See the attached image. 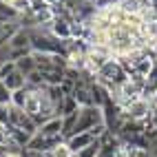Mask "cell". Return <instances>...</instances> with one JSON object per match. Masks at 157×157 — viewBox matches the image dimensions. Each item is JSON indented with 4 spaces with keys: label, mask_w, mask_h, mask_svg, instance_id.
Wrapping results in <instances>:
<instances>
[{
    "label": "cell",
    "mask_w": 157,
    "mask_h": 157,
    "mask_svg": "<svg viewBox=\"0 0 157 157\" xmlns=\"http://www.w3.org/2000/svg\"><path fill=\"white\" fill-rule=\"evenodd\" d=\"M104 124V111L102 106H82L78 115V124H75V133H89L95 126ZM73 133V135H75ZM71 135V137H73Z\"/></svg>",
    "instance_id": "obj_1"
},
{
    "label": "cell",
    "mask_w": 157,
    "mask_h": 157,
    "mask_svg": "<svg viewBox=\"0 0 157 157\" xmlns=\"http://www.w3.org/2000/svg\"><path fill=\"white\" fill-rule=\"evenodd\" d=\"M9 124L20 131H25L29 135H36L38 126H36V122L29 117V115L25 113V109H20V106H9Z\"/></svg>",
    "instance_id": "obj_2"
},
{
    "label": "cell",
    "mask_w": 157,
    "mask_h": 157,
    "mask_svg": "<svg viewBox=\"0 0 157 157\" xmlns=\"http://www.w3.org/2000/svg\"><path fill=\"white\" fill-rule=\"evenodd\" d=\"M36 135H40V137H62V117H51L42 122Z\"/></svg>",
    "instance_id": "obj_3"
},
{
    "label": "cell",
    "mask_w": 157,
    "mask_h": 157,
    "mask_svg": "<svg viewBox=\"0 0 157 157\" xmlns=\"http://www.w3.org/2000/svg\"><path fill=\"white\" fill-rule=\"evenodd\" d=\"M67 142V146L73 151V155L75 153H80V151H84V148H89V146L95 142V137H93L91 133H75L73 137H69V140H64Z\"/></svg>",
    "instance_id": "obj_4"
},
{
    "label": "cell",
    "mask_w": 157,
    "mask_h": 157,
    "mask_svg": "<svg viewBox=\"0 0 157 157\" xmlns=\"http://www.w3.org/2000/svg\"><path fill=\"white\" fill-rule=\"evenodd\" d=\"M16 62V69L22 73V75L27 78V75H31L33 71H38V64H36V58H33V51H31L29 56H22V58H18V60H13Z\"/></svg>",
    "instance_id": "obj_5"
},
{
    "label": "cell",
    "mask_w": 157,
    "mask_h": 157,
    "mask_svg": "<svg viewBox=\"0 0 157 157\" xmlns=\"http://www.w3.org/2000/svg\"><path fill=\"white\" fill-rule=\"evenodd\" d=\"M0 82H2V84H5L9 91H11V93H13V91H20V89H25V86H27V78H25L18 69L11 73V75H7L5 80H0Z\"/></svg>",
    "instance_id": "obj_6"
},
{
    "label": "cell",
    "mask_w": 157,
    "mask_h": 157,
    "mask_svg": "<svg viewBox=\"0 0 157 157\" xmlns=\"http://www.w3.org/2000/svg\"><path fill=\"white\" fill-rule=\"evenodd\" d=\"M27 95H29V86L20 89V91H13L11 93V106H20V109H22L25 102H27Z\"/></svg>",
    "instance_id": "obj_7"
},
{
    "label": "cell",
    "mask_w": 157,
    "mask_h": 157,
    "mask_svg": "<svg viewBox=\"0 0 157 157\" xmlns=\"http://www.w3.org/2000/svg\"><path fill=\"white\" fill-rule=\"evenodd\" d=\"M47 157H73V151L67 146V142H62V144H58L53 151H49V153H44Z\"/></svg>",
    "instance_id": "obj_8"
},
{
    "label": "cell",
    "mask_w": 157,
    "mask_h": 157,
    "mask_svg": "<svg viewBox=\"0 0 157 157\" xmlns=\"http://www.w3.org/2000/svg\"><path fill=\"white\" fill-rule=\"evenodd\" d=\"M13 71H16V62H13V60L2 62V64H0V80H5L7 75H11Z\"/></svg>",
    "instance_id": "obj_9"
},
{
    "label": "cell",
    "mask_w": 157,
    "mask_h": 157,
    "mask_svg": "<svg viewBox=\"0 0 157 157\" xmlns=\"http://www.w3.org/2000/svg\"><path fill=\"white\" fill-rule=\"evenodd\" d=\"M0 106H11V91L0 82Z\"/></svg>",
    "instance_id": "obj_10"
},
{
    "label": "cell",
    "mask_w": 157,
    "mask_h": 157,
    "mask_svg": "<svg viewBox=\"0 0 157 157\" xmlns=\"http://www.w3.org/2000/svg\"><path fill=\"white\" fill-rule=\"evenodd\" d=\"M9 124V106H0V126H7Z\"/></svg>",
    "instance_id": "obj_11"
},
{
    "label": "cell",
    "mask_w": 157,
    "mask_h": 157,
    "mask_svg": "<svg viewBox=\"0 0 157 157\" xmlns=\"http://www.w3.org/2000/svg\"><path fill=\"white\" fill-rule=\"evenodd\" d=\"M151 128H157V104L153 106V113H151Z\"/></svg>",
    "instance_id": "obj_12"
}]
</instances>
